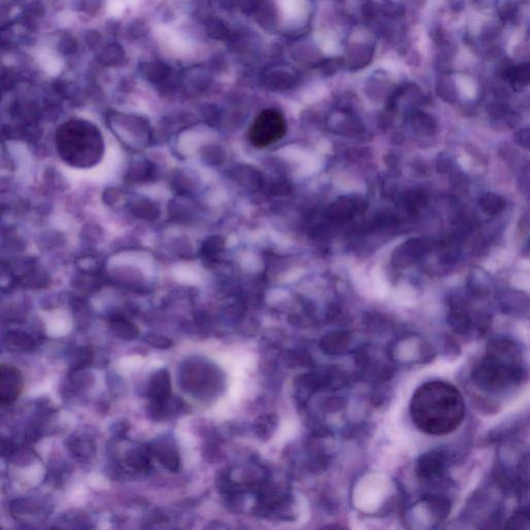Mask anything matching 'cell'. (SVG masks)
I'll list each match as a JSON object with an SVG mask.
<instances>
[{
	"label": "cell",
	"instance_id": "cell-1",
	"mask_svg": "<svg viewBox=\"0 0 530 530\" xmlns=\"http://www.w3.org/2000/svg\"><path fill=\"white\" fill-rule=\"evenodd\" d=\"M410 416L416 428L426 434H450L463 422L464 399L458 388L449 382H429L412 396Z\"/></svg>",
	"mask_w": 530,
	"mask_h": 530
},
{
	"label": "cell",
	"instance_id": "cell-2",
	"mask_svg": "<svg viewBox=\"0 0 530 530\" xmlns=\"http://www.w3.org/2000/svg\"><path fill=\"white\" fill-rule=\"evenodd\" d=\"M58 149L60 157L75 167H88L96 163L102 155L100 132L83 121H71L58 132Z\"/></svg>",
	"mask_w": 530,
	"mask_h": 530
},
{
	"label": "cell",
	"instance_id": "cell-3",
	"mask_svg": "<svg viewBox=\"0 0 530 530\" xmlns=\"http://www.w3.org/2000/svg\"><path fill=\"white\" fill-rule=\"evenodd\" d=\"M521 355L514 345L506 341L494 343L487 351L477 371V382L486 388H506L518 382L522 373Z\"/></svg>",
	"mask_w": 530,
	"mask_h": 530
},
{
	"label": "cell",
	"instance_id": "cell-4",
	"mask_svg": "<svg viewBox=\"0 0 530 530\" xmlns=\"http://www.w3.org/2000/svg\"><path fill=\"white\" fill-rule=\"evenodd\" d=\"M286 132V121L277 111L264 110L256 117L250 129L252 144L256 147H266L283 138Z\"/></svg>",
	"mask_w": 530,
	"mask_h": 530
},
{
	"label": "cell",
	"instance_id": "cell-5",
	"mask_svg": "<svg viewBox=\"0 0 530 530\" xmlns=\"http://www.w3.org/2000/svg\"><path fill=\"white\" fill-rule=\"evenodd\" d=\"M24 386V378L17 368L0 365V405L14 403Z\"/></svg>",
	"mask_w": 530,
	"mask_h": 530
},
{
	"label": "cell",
	"instance_id": "cell-6",
	"mask_svg": "<svg viewBox=\"0 0 530 530\" xmlns=\"http://www.w3.org/2000/svg\"><path fill=\"white\" fill-rule=\"evenodd\" d=\"M169 390V379L166 373L155 376L153 382V393L157 398L165 397Z\"/></svg>",
	"mask_w": 530,
	"mask_h": 530
}]
</instances>
